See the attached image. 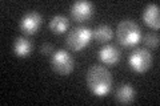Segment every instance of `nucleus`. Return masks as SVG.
<instances>
[{"instance_id": "obj_1", "label": "nucleus", "mask_w": 160, "mask_h": 106, "mask_svg": "<svg viewBox=\"0 0 160 106\" xmlns=\"http://www.w3.org/2000/svg\"><path fill=\"white\" fill-rule=\"evenodd\" d=\"M87 85L93 94L104 97L112 88V74L102 65L91 67L87 72Z\"/></svg>"}, {"instance_id": "obj_2", "label": "nucleus", "mask_w": 160, "mask_h": 106, "mask_svg": "<svg viewBox=\"0 0 160 106\" xmlns=\"http://www.w3.org/2000/svg\"><path fill=\"white\" fill-rule=\"evenodd\" d=\"M116 36L119 43L123 47H133L136 45L140 39H142V31L140 27L133 21V20H122L116 28Z\"/></svg>"}, {"instance_id": "obj_3", "label": "nucleus", "mask_w": 160, "mask_h": 106, "mask_svg": "<svg viewBox=\"0 0 160 106\" xmlns=\"http://www.w3.org/2000/svg\"><path fill=\"white\" fill-rule=\"evenodd\" d=\"M92 37V31L88 27H76L68 33L66 44L72 50H82L88 45Z\"/></svg>"}, {"instance_id": "obj_4", "label": "nucleus", "mask_w": 160, "mask_h": 106, "mask_svg": "<svg viewBox=\"0 0 160 106\" xmlns=\"http://www.w3.org/2000/svg\"><path fill=\"white\" fill-rule=\"evenodd\" d=\"M51 65H52L55 72L60 76H67L69 73H72L73 67H75L72 56L64 49L56 50V52L52 54Z\"/></svg>"}, {"instance_id": "obj_5", "label": "nucleus", "mask_w": 160, "mask_h": 106, "mask_svg": "<svg viewBox=\"0 0 160 106\" xmlns=\"http://www.w3.org/2000/svg\"><path fill=\"white\" fill-rule=\"evenodd\" d=\"M128 62H129V67L135 72L144 73L152 65V54L146 48H138L136 50H133L131 53V56L128 58Z\"/></svg>"}, {"instance_id": "obj_6", "label": "nucleus", "mask_w": 160, "mask_h": 106, "mask_svg": "<svg viewBox=\"0 0 160 106\" xmlns=\"http://www.w3.org/2000/svg\"><path fill=\"white\" fill-rule=\"evenodd\" d=\"M42 21H43V19L39 12H35V11L28 12L20 20V29L26 35H33L39 31Z\"/></svg>"}, {"instance_id": "obj_7", "label": "nucleus", "mask_w": 160, "mask_h": 106, "mask_svg": "<svg viewBox=\"0 0 160 106\" xmlns=\"http://www.w3.org/2000/svg\"><path fill=\"white\" fill-rule=\"evenodd\" d=\"M93 13V4L89 2H75L71 7L72 17L79 23L87 21Z\"/></svg>"}, {"instance_id": "obj_8", "label": "nucleus", "mask_w": 160, "mask_h": 106, "mask_svg": "<svg viewBox=\"0 0 160 106\" xmlns=\"http://www.w3.org/2000/svg\"><path fill=\"white\" fill-rule=\"evenodd\" d=\"M99 60L103 64L107 65H116L120 61V52L116 47L113 45H104V47L99 50Z\"/></svg>"}, {"instance_id": "obj_9", "label": "nucleus", "mask_w": 160, "mask_h": 106, "mask_svg": "<svg viewBox=\"0 0 160 106\" xmlns=\"http://www.w3.org/2000/svg\"><path fill=\"white\" fill-rule=\"evenodd\" d=\"M143 20L147 25L151 28L159 29L160 28V12H159V6L156 4H149L143 12Z\"/></svg>"}, {"instance_id": "obj_10", "label": "nucleus", "mask_w": 160, "mask_h": 106, "mask_svg": "<svg viewBox=\"0 0 160 106\" xmlns=\"http://www.w3.org/2000/svg\"><path fill=\"white\" fill-rule=\"evenodd\" d=\"M13 52L19 57H27L32 52V43L27 37H18L13 43Z\"/></svg>"}, {"instance_id": "obj_11", "label": "nucleus", "mask_w": 160, "mask_h": 106, "mask_svg": "<svg viewBox=\"0 0 160 106\" xmlns=\"http://www.w3.org/2000/svg\"><path fill=\"white\" fill-rule=\"evenodd\" d=\"M135 94H136L135 89L129 84H126L116 90L115 98H116V101L120 104H129L135 99Z\"/></svg>"}, {"instance_id": "obj_12", "label": "nucleus", "mask_w": 160, "mask_h": 106, "mask_svg": "<svg viewBox=\"0 0 160 106\" xmlns=\"http://www.w3.org/2000/svg\"><path fill=\"white\" fill-rule=\"evenodd\" d=\"M68 25H69V20L66 16L56 15V16H53L51 19V21H49V29H51L55 35H62L68 29Z\"/></svg>"}, {"instance_id": "obj_13", "label": "nucleus", "mask_w": 160, "mask_h": 106, "mask_svg": "<svg viewBox=\"0 0 160 106\" xmlns=\"http://www.w3.org/2000/svg\"><path fill=\"white\" fill-rule=\"evenodd\" d=\"M92 36L95 37V40H96L98 43L106 44L108 41H111L113 32H112V28L109 27V25L103 24V25H99V27L92 32Z\"/></svg>"}, {"instance_id": "obj_14", "label": "nucleus", "mask_w": 160, "mask_h": 106, "mask_svg": "<svg viewBox=\"0 0 160 106\" xmlns=\"http://www.w3.org/2000/svg\"><path fill=\"white\" fill-rule=\"evenodd\" d=\"M144 43L149 48H158L159 47V36L156 33H148L144 36Z\"/></svg>"}, {"instance_id": "obj_15", "label": "nucleus", "mask_w": 160, "mask_h": 106, "mask_svg": "<svg viewBox=\"0 0 160 106\" xmlns=\"http://www.w3.org/2000/svg\"><path fill=\"white\" fill-rule=\"evenodd\" d=\"M40 52H42V54H44V56H48V54H51L53 52V48H52L51 44L44 43L42 45V48H40Z\"/></svg>"}]
</instances>
